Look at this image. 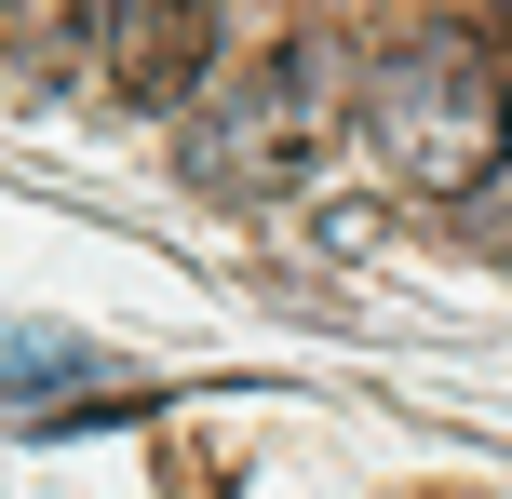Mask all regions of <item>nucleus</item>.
Returning a JSON list of instances; mask_svg holds the SVG:
<instances>
[{
	"label": "nucleus",
	"instance_id": "f257e3e1",
	"mask_svg": "<svg viewBox=\"0 0 512 499\" xmlns=\"http://www.w3.org/2000/svg\"><path fill=\"white\" fill-rule=\"evenodd\" d=\"M351 81H364V149H378V176L405 189V203H472V189H499V162H512V81H499V54L472 41L459 14L391 27Z\"/></svg>",
	"mask_w": 512,
	"mask_h": 499
},
{
	"label": "nucleus",
	"instance_id": "f03ea898",
	"mask_svg": "<svg viewBox=\"0 0 512 499\" xmlns=\"http://www.w3.org/2000/svg\"><path fill=\"white\" fill-rule=\"evenodd\" d=\"M337 135H351V54H337L324 27L216 68L203 95L176 108V149H189V176H203L216 203H283V189H310Z\"/></svg>",
	"mask_w": 512,
	"mask_h": 499
},
{
	"label": "nucleus",
	"instance_id": "7ed1b4c3",
	"mask_svg": "<svg viewBox=\"0 0 512 499\" xmlns=\"http://www.w3.org/2000/svg\"><path fill=\"white\" fill-rule=\"evenodd\" d=\"M95 68H108V95H122V108L176 122V108L216 81V0H108Z\"/></svg>",
	"mask_w": 512,
	"mask_h": 499
},
{
	"label": "nucleus",
	"instance_id": "20e7f679",
	"mask_svg": "<svg viewBox=\"0 0 512 499\" xmlns=\"http://www.w3.org/2000/svg\"><path fill=\"white\" fill-rule=\"evenodd\" d=\"M95 41H108V0H0V95H27V108L81 95Z\"/></svg>",
	"mask_w": 512,
	"mask_h": 499
},
{
	"label": "nucleus",
	"instance_id": "39448f33",
	"mask_svg": "<svg viewBox=\"0 0 512 499\" xmlns=\"http://www.w3.org/2000/svg\"><path fill=\"white\" fill-rule=\"evenodd\" d=\"M81 351L68 338H0V392H41V378H68Z\"/></svg>",
	"mask_w": 512,
	"mask_h": 499
}]
</instances>
